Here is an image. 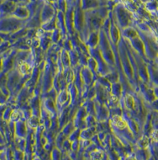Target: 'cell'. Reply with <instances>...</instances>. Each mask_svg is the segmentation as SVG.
<instances>
[{"label":"cell","mask_w":158,"mask_h":160,"mask_svg":"<svg viewBox=\"0 0 158 160\" xmlns=\"http://www.w3.org/2000/svg\"><path fill=\"white\" fill-rule=\"evenodd\" d=\"M153 138H154V139L158 140V130L154 132V135H153Z\"/></svg>","instance_id":"cell-1"}]
</instances>
